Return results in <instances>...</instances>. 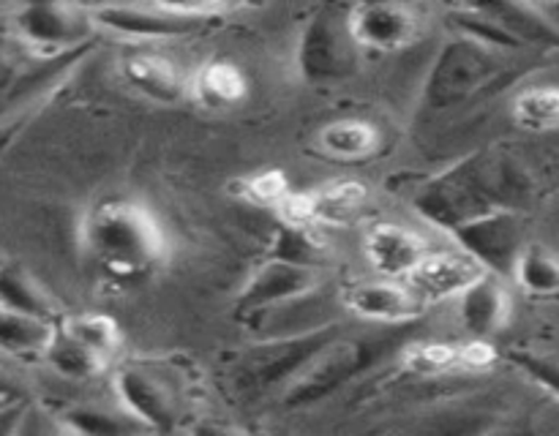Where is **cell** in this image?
Listing matches in <instances>:
<instances>
[{"label":"cell","mask_w":559,"mask_h":436,"mask_svg":"<svg viewBox=\"0 0 559 436\" xmlns=\"http://www.w3.org/2000/svg\"><path fill=\"white\" fill-rule=\"evenodd\" d=\"M559 189V161L516 142H497L459 158L413 196V207L440 232L502 213H522Z\"/></svg>","instance_id":"cell-1"},{"label":"cell","mask_w":559,"mask_h":436,"mask_svg":"<svg viewBox=\"0 0 559 436\" xmlns=\"http://www.w3.org/2000/svg\"><path fill=\"white\" fill-rule=\"evenodd\" d=\"M85 259L104 278L136 283L153 276L169 256V240L156 213L134 196L98 202L82 218Z\"/></svg>","instance_id":"cell-2"},{"label":"cell","mask_w":559,"mask_h":436,"mask_svg":"<svg viewBox=\"0 0 559 436\" xmlns=\"http://www.w3.org/2000/svg\"><path fill=\"white\" fill-rule=\"evenodd\" d=\"M183 358L142 354L118 365L115 398L151 428V434H186L200 414V376Z\"/></svg>","instance_id":"cell-3"},{"label":"cell","mask_w":559,"mask_h":436,"mask_svg":"<svg viewBox=\"0 0 559 436\" xmlns=\"http://www.w3.org/2000/svg\"><path fill=\"white\" fill-rule=\"evenodd\" d=\"M519 65V52L495 47L480 38L453 33L437 52L424 90L420 109L426 114H442L451 109L467 107L475 98L486 96L497 85L513 80Z\"/></svg>","instance_id":"cell-4"},{"label":"cell","mask_w":559,"mask_h":436,"mask_svg":"<svg viewBox=\"0 0 559 436\" xmlns=\"http://www.w3.org/2000/svg\"><path fill=\"white\" fill-rule=\"evenodd\" d=\"M404 327L393 332H344L338 330L304 371L278 392V407L300 409L331 398L344 385L374 368L391 349L404 347Z\"/></svg>","instance_id":"cell-5"},{"label":"cell","mask_w":559,"mask_h":436,"mask_svg":"<svg viewBox=\"0 0 559 436\" xmlns=\"http://www.w3.org/2000/svg\"><path fill=\"white\" fill-rule=\"evenodd\" d=\"M235 11L229 3H109L93 5L98 31L136 47H158L164 41L194 36Z\"/></svg>","instance_id":"cell-6"},{"label":"cell","mask_w":559,"mask_h":436,"mask_svg":"<svg viewBox=\"0 0 559 436\" xmlns=\"http://www.w3.org/2000/svg\"><path fill=\"white\" fill-rule=\"evenodd\" d=\"M338 330L344 327L333 325L306 336L267 338L238 349L227 360V379L235 396L260 398L267 392H282Z\"/></svg>","instance_id":"cell-7"},{"label":"cell","mask_w":559,"mask_h":436,"mask_svg":"<svg viewBox=\"0 0 559 436\" xmlns=\"http://www.w3.org/2000/svg\"><path fill=\"white\" fill-rule=\"evenodd\" d=\"M364 55L349 27V5H322L300 33L295 65L309 85L333 87L358 74Z\"/></svg>","instance_id":"cell-8"},{"label":"cell","mask_w":559,"mask_h":436,"mask_svg":"<svg viewBox=\"0 0 559 436\" xmlns=\"http://www.w3.org/2000/svg\"><path fill=\"white\" fill-rule=\"evenodd\" d=\"M9 20L22 47L38 58L85 52L98 31L93 5L80 3H25L11 9Z\"/></svg>","instance_id":"cell-9"},{"label":"cell","mask_w":559,"mask_h":436,"mask_svg":"<svg viewBox=\"0 0 559 436\" xmlns=\"http://www.w3.org/2000/svg\"><path fill=\"white\" fill-rule=\"evenodd\" d=\"M328 283V272L320 267H304L293 265V262L271 259L267 256L260 267L249 276V281L240 289L235 308H238L240 319H251L257 314L278 308L293 300L309 298V294L320 292Z\"/></svg>","instance_id":"cell-10"},{"label":"cell","mask_w":559,"mask_h":436,"mask_svg":"<svg viewBox=\"0 0 559 436\" xmlns=\"http://www.w3.org/2000/svg\"><path fill=\"white\" fill-rule=\"evenodd\" d=\"M349 27L364 52H402L424 36V16L415 5L382 0V3L349 5Z\"/></svg>","instance_id":"cell-11"},{"label":"cell","mask_w":559,"mask_h":436,"mask_svg":"<svg viewBox=\"0 0 559 436\" xmlns=\"http://www.w3.org/2000/svg\"><path fill=\"white\" fill-rule=\"evenodd\" d=\"M459 249L480 262L495 276H511L519 254L524 251L527 240V216L522 213H502V216L480 218V221L459 227L451 232Z\"/></svg>","instance_id":"cell-12"},{"label":"cell","mask_w":559,"mask_h":436,"mask_svg":"<svg viewBox=\"0 0 559 436\" xmlns=\"http://www.w3.org/2000/svg\"><path fill=\"white\" fill-rule=\"evenodd\" d=\"M344 311L369 325L407 327L426 314L429 303L420 298L409 281L377 278L353 283L342 292Z\"/></svg>","instance_id":"cell-13"},{"label":"cell","mask_w":559,"mask_h":436,"mask_svg":"<svg viewBox=\"0 0 559 436\" xmlns=\"http://www.w3.org/2000/svg\"><path fill=\"white\" fill-rule=\"evenodd\" d=\"M364 251L369 265L382 278H393V281H407L418 270L420 262L431 254L424 234L393 221L371 223L364 240Z\"/></svg>","instance_id":"cell-14"},{"label":"cell","mask_w":559,"mask_h":436,"mask_svg":"<svg viewBox=\"0 0 559 436\" xmlns=\"http://www.w3.org/2000/svg\"><path fill=\"white\" fill-rule=\"evenodd\" d=\"M486 272L489 270L467 251H431L407 281L431 305L437 300L459 298L473 283H478Z\"/></svg>","instance_id":"cell-15"},{"label":"cell","mask_w":559,"mask_h":436,"mask_svg":"<svg viewBox=\"0 0 559 436\" xmlns=\"http://www.w3.org/2000/svg\"><path fill=\"white\" fill-rule=\"evenodd\" d=\"M126 85L156 104H178L189 96V74L158 49H134L120 60Z\"/></svg>","instance_id":"cell-16"},{"label":"cell","mask_w":559,"mask_h":436,"mask_svg":"<svg viewBox=\"0 0 559 436\" xmlns=\"http://www.w3.org/2000/svg\"><path fill=\"white\" fill-rule=\"evenodd\" d=\"M459 322L473 332L478 341H489L491 336L502 332L513 316V298L508 292L502 276L486 272L478 283L456 298Z\"/></svg>","instance_id":"cell-17"},{"label":"cell","mask_w":559,"mask_h":436,"mask_svg":"<svg viewBox=\"0 0 559 436\" xmlns=\"http://www.w3.org/2000/svg\"><path fill=\"white\" fill-rule=\"evenodd\" d=\"M497 417L478 403H451L391 425L380 436H489Z\"/></svg>","instance_id":"cell-18"},{"label":"cell","mask_w":559,"mask_h":436,"mask_svg":"<svg viewBox=\"0 0 559 436\" xmlns=\"http://www.w3.org/2000/svg\"><path fill=\"white\" fill-rule=\"evenodd\" d=\"M478 9L516 44L519 49H559V25L538 3H478Z\"/></svg>","instance_id":"cell-19"},{"label":"cell","mask_w":559,"mask_h":436,"mask_svg":"<svg viewBox=\"0 0 559 436\" xmlns=\"http://www.w3.org/2000/svg\"><path fill=\"white\" fill-rule=\"evenodd\" d=\"M249 96L246 71L229 58H211L189 74V98L211 112H227Z\"/></svg>","instance_id":"cell-20"},{"label":"cell","mask_w":559,"mask_h":436,"mask_svg":"<svg viewBox=\"0 0 559 436\" xmlns=\"http://www.w3.org/2000/svg\"><path fill=\"white\" fill-rule=\"evenodd\" d=\"M317 150L338 164H360L382 150V131L371 120L342 118L317 131Z\"/></svg>","instance_id":"cell-21"},{"label":"cell","mask_w":559,"mask_h":436,"mask_svg":"<svg viewBox=\"0 0 559 436\" xmlns=\"http://www.w3.org/2000/svg\"><path fill=\"white\" fill-rule=\"evenodd\" d=\"M60 420L74 436H153L142 420H136L118 398L112 401L74 403Z\"/></svg>","instance_id":"cell-22"},{"label":"cell","mask_w":559,"mask_h":436,"mask_svg":"<svg viewBox=\"0 0 559 436\" xmlns=\"http://www.w3.org/2000/svg\"><path fill=\"white\" fill-rule=\"evenodd\" d=\"M309 194L311 223L320 227H347L369 205V189L360 180H336Z\"/></svg>","instance_id":"cell-23"},{"label":"cell","mask_w":559,"mask_h":436,"mask_svg":"<svg viewBox=\"0 0 559 436\" xmlns=\"http://www.w3.org/2000/svg\"><path fill=\"white\" fill-rule=\"evenodd\" d=\"M0 308L58 322V303L49 289L22 265L0 267Z\"/></svg>","instance_id":"cell-24"},{"label":"cell","mask_w":559,"mask_h":436,"mask_svg":"<svg viewBox=\"0 0 559 436\" xmlns=\"http://www.w3.org/2000/svg\"><path fill=\"white\" fill-rule=\"evenodd\" d=\"M44 363L52 365L60 376L66 379H76V382H85L93 379V376H102L104 371L109 368L112 358L98 349H93L91 343L80 341L76 336H71L66 327H55V336L52 343H49L47 354H44Z\"/></svg>","instance_id":"cell-25"},{"label":"cell","mask_w":559,"mask_h":436,"mask_svg":"<svg viewBox=\"0 0 559 436\" xmlns=\"http://www.w3.org/2000/svg\"><path fill=\"white\" fill-rule=\"evenodd\" d=\"M524 294L535 300H559V251L530 240L511 272Z\"/></svg>","instance_id":"cell-26"},{"label":"cell","mask_w":559,"mask_h":436,"mask_svg":"<svg viewBox=\"0 0 559 436\" xmlns=\"http://www.w3.org/2000/svg\"><path fill=\"white\" fill-rule=\"evenodd\" d=\"M55 327H58V322L36 319V316L0 308V352L20 360H44L49 343H52Z\"/></svg>","instance_id":"cell-27"},{"label":"cell","mask_w":559,"mask_h":436,"mask_svg":"<svg viewBox=\"0 0 559 436\" xmlns=\"http://www.w3.org/2000/svg\"><path fill=\"white\" fill-rule=\"evenodd\" d=\"M328 256H331V249L320 238L317 227H289V223H278L276 234L271 240V259L325 270Z\"/></svg>","instance_id":"cell-28"},{"label":"cell","mask_w":559,"mask_h":436,"mask_svg":"<svg viewBox=\"0 0 559 436\" xmlns=\"http://www.w3.org/2000/svg\"><path fill=\"white\" fill-rule=\"evenodd\" d=\"M513 120L519 129L533 134L559 131V85L524 87L513 98Z\"/></svg>","instance_id":"cell-29"},{"label":"cell","mask_w":559,"mask_h":436,"mask_svg":"<svg viewBox=\"0 0 559 436\" xmlns=\"http://www.w3.org/2000/svg\"><path fill=\"white\" fill-rule=\"evenodd\" d=\"M229 194L251 207L278 210L287 202V196L293 194V185H289L287 172H282V169H262V172H251L233 180L229 183Z\"/></svg>","instance_id":"cell-30"},{"label":"cell","mask_w":559,"mask_h":436,"mask_svg":"<svg viewBox=\"0 0 559 436\" xmlns=\"http://www.w3.org/2000/svg\"><path fill=\"white\" fill-rule=\"evenodd\" d=\"M402 368L415 376H435L462 368V347L442 341H415L402 347Z\"/></svg>","instance_id":"cell-31"},{"label":"cell","mask_w":559,"mask_h":436,"mask_svg":"<svg viewBox=\"0 0 559 436\" xmlns=\"http://www.w3.org/2000/svg\"><path fill=\"white\" fill-rule=\"evenodd\" d=\"M60 327H66L71 336H76L80 341L91 343L93 349L109 354V358H115V352L123 347V332H120L118 322L107 314L66 316V319H60Z\"/></svg>","instance_id":"cell-32"},{"label":"cell","mask_w":559,"mask_h":436,"mask_svg":"<svg viewBox=\"0 0 559 436\" xmlns=\"http://www.w3.org/2000/svg\"><path fill=\"white\" fill-rule=\"evenodd\" d=\"M508 358H511V363L516 365V368H522L535 385H540L544 390H549L551 396L559 398V358H555V354L530 352V349H524V352L516 349V352H511Z\"/></svg>","instance_id":"cell-33"},{"label":"cell","mask_w":559,"mask_h":436,"mask_svg":"<svg viewBox=\"0 0 559 436\" xmlns=\"http://www.w3.org/2000/svg\"><path fill=\"white\" fill-rule=\"evenodd\" d=\"M16 436H74V434L66 428V423L60 420L58 412H52V409H47L38 401H27Z\"/></svg>","instance_id":"cell-34"},{"label":"cell","mask_w":559,"mask_h":436,"mask_svg":"<svg viewBox=\"0 0 559 436\" xmlns=\"http://www.w3.org/2000/svg\"><path fill=\"white\" fill-rule=\"evenodd\" d=\"M183 436H262V434H254V431L246 428V425L229 423V420L197 417L194 423L186 428Z\"/></svg>","instance_id":"cell-35"},{"label":"cell","mask_w":559,"mask_h":436,"mask_svg":"<svg viewBox=\"0 0 559 436\" xmlns=\"http://www.w3.org/2000/svg\"><path fill=\"white\" fill-rule=\"evenodd\" d=\"M497 360L495 349H491L489 341H469V343H462V368H469V371H478V368H489L491 363Z\"/></svg>","instance_id":"cell-36"},{"label":"cell","mask_w":559,"mask_h":436,"mask_svg":"<svg viewBox=\"0 0 559 436\" xmlns=\"http://www.w3.org/2000/svg\"><path fill=\"white\" fill-rule=\"evenodd\" d=\"M20 401H27L22 385L14 379V376L5 374V371L0 368V409L11 407V403H20Z\"/></svg>","instance_id":"cell-37"},{"label":"cell","mask_w":559,"mask_h":436,"mask_svg":"<svg viewBox=\"0 0 559 436\" xmlns=\"http://www.w3.org/2000/svg\"><path fill=\"white\" fill-rule=\"evenodd\" d=\"M27 401H31V398H27ZM27 401L11 403V407L0 409V436H16V431H20V423H22V414H25Z\"/></svg>","instance_id":"cell-38"},{"label":"cell","mask_w":559,"mask_h":436,"mask_svg":"<svg viewBox=\"0 0 559 436\" xmlns=\"http://www.w3.org/2000/svg\"><path fill=\"white\" fill-rule=\"evenodd\" d=\"M5 52V47H3V44H0V55H3Z\"/></svg>","instance_id":"cell-39"},{"label":"cell","mask_w":559,"mask_h":436,"mask_svg":"<svg viewBox=\"0 0 559 436\" xmlns=\"http://www.w3.org/2000/svg\"><path fill=\"white\" fill-rule=\"evenodd\" d=\"M153 436H162V434H153ZM169 436H180V434H169Z\"/></svg>","instance_id":"cell-40"},{"label":"cell","mask_w":559,"mask_h":436,"mask_svg":"<svg viewBox=\"0 0 559 436\" xmlns=\"http://www.w3.org/2000/svg\"><path fill=\"white\" fill-rule=\"evenodd\" d=\"M0 16H3V9H0Z\"/></svg>","instance_id":"cell-41"}]
</instances>
